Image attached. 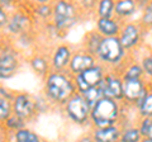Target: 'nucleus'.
Listing matches in <instances>:
<instances>
[{"label":"nucleus","instance_id":"1","mask_svg":"<svg viewBox=\"0 0 152 142\" xmlns=\"http://www.w3.org/2000/svg\"><path fill=\"white\" fill-rule=\"evenodd\" d=\"M76 93L74 78L67 71H51L45 78V95L51 103L64 107Z\"/></svg>","mask_w":152,"mask_h":142},{"label":"nucleus","instance_id":"2","mask_svg":"<svg viewBox=\"0 0 152 142\" xmlns=\"http://www.w3.org/2000/svg\"><path fill=\"white\" fill-rule=\"evenodd\" d=\"M122 116V105L119 102H115L109 98H102L91 108L90 113V123L93 128H104L119 124Z\"/></svg>","mask_w":152,"mask_h":142},{"label":"nucleus","instance_id":"3","mask_svg":"<svg viewBox=\"0 0 152 142\" xmlns=\"http://www.w3.org/2000/svg\"><path fill=\"white\" fill-rule=\"evenodd\" d=\"M80 9L75 3L71 1H60L53 3V13H52V26L57 32H65L71 29L75 24H77L80 18Z\"/></svg>","mask_w":152,"mask_h":142},{"label":"nucleus","instance_id":"4","mask_svg":"<svg viewBox=\"0 0 152 142\" xmlns=\"http://www.w3.org/2000/svg\"><path fill=\"white\" fill-rule=\"evenodd\" d=\"M126 56L127 51L123 48L119 38L118 37H108V38H103L96 59L108 70H114L118 67V65L123 62Z\"/></svg>","mask_w":152,"mask_h":142},{"label":"nucleus","instance_id":"5","mask_svg":"<svg viewBox=\"0 0 152 142\" xmlns=\"http://www.w3.org/2000/svg\"><path fill=\"white\" fill-rule=\"evenodd\" d=\"M64 109L66 116L69 117L70 121L79 126H84L90 123V113H91V108L89 104L85 102V99L80 93H76L72 95L66 104L64 105Z\"/></svg>","mask_w":152,"mask_h":142},{"label":"nucleus","instance_id":"6","mask_svg":"<svg viewBox=\"0 0 152 142\" xmlns=\"http://www.w3.org/2000/svg\"><path fill=\"white\" fill-rule=\"evenodd\" d=\"M108 71L109 70L103 64L98 62L95 66H93V67L85 70L84 72L77 74V75H75V76H72L75 86H76V91L81 94L85 90H88L89 88L99 86V85L102 84L103 79L105 78V75H107Z\"/></svg>","mask_w":152,"mask_h":142},{"label":"nucleus","instance_id":"7","mask_svg":"<svg viewBox=\"0 0 152 142\" xmlns=\"http://www.w3.org/2000/svg\"><path fill=\"white\" fill-rule=\"evenodd\" d=\"M13 114L22 118L27 123L33 119L36 116L37 105L36 99L29 93H17L13 99Z\"/></svg>","mask_w":152,"mask_h":142},{"label":"nucleus","instance_id":"8","mask_svg":"<svg viewBox=\"0 0 152 142\" xmlns=\"http://www.w3.org/2000/svg\"><path fill=\"white\" fill-rule=\"evenodd\" d=\"M100 88L104 98L113 99L119 103L123 102V79L122 75L117 74L115 71H108L100 84Z\"/></svg>","mask_w":152,"mask_h":142},{"label":"nucleus","instance_id":"9","mask_svg":"<svg viewBox=\"0 0 152 142\" xmlns=\"http://www.w3.org/2000/svg\"><path fill=\"white\" fill-rule=\"evenodd\" d=\"M20 67L19 52L13 48H5L0 52V80L13 78Z\"/></svg>","mask_w":152,"mask_h":142},{"label":"nucleus","instance_id":"10","mask_svg":"<svg viewBox=\"0 0 152 142\" xmlns=\"http://www.w3.org/2000/svg\"><path fill=\"white\" fill-rule=\"evenodd\" d=\"M142 28L138 23H132V22H126L122 24L121 33L118 36L119 42L122 43L123 48L127 52L132 51L140 45L142 40Z\"/></svg>","mask_w":152,"mask_h":142},{"label":"nucleus","instance_id":"11","mask_svg":"<svg viewBox=\"0 0 152 142\" xmlns=\"http://www.w3.org/2000/svg\"><path fill=\"white\" fill-rule=\"evenodd\" d=\"M147 86L143 79L138 80H123V100L128 104L138 107V104L146 95Z\"/></svg>","mask_w":152,"mask_h":142},{"label":"nucleus","instance_id":"12","mask_svg":"<svg viewBox=\"0 0 152 142\" xmlns=\"http://www.w3.org/2000/svg\"><path fill=\"white\" fill-rule=\"evenodd\" d=\"M98 62H99L98 59L95 56H93L91 53L86 52L84 48L77 50L72 53V57H71V61L67 67V72L71 76H75V75L81 74L85 70L93 67Z\"/></svg>","mask_w":152,"mask_h":142},{"label":"nucleus","instance_id":"13","mask_svg":"<svg viewBox=\"0 0 152 142\" xmlns=\"http://www.w3.org/2000/svg\"><path fill=\"white\" fill-rule=\"evenodd\" d=\"M74 51L71 46L67 43H60L57 45L51 53L50 57V65L51 71H67L69 64L72 57Z\"/></svg>","mask_w":152,"mask_h":142},{"label":"nucleus","instance_id":"14","mask_svg":"<svg viewBox=\"0 0 152 142\" xmlns=\"http://www.w3.org/2000/svg\"><path fill=\"white\" fill-rule=\"evenodd\" d=\"M32 28V19L31 17L26 14L24 12L17 10L10 13V18H9V23L5 29L8 31L9 34L19 37L24 33H28Z\"/></svg>","mask_w":152,"mask_h":142},{"label":"nucleus","instance_id":"15","mask_svg":"<svg viewBox=\"0 0 152 142\" xmlns=\"http://www.w3.org/2000/svg\"><path fill=\"white\" fill-rule=\"evenodd\" d=\"M123 23L115 18H96V31L103 38L118 37Z\"/></svg>","mask_w":152,"mask_h":142},{"label":"nucleus","instance_id":"16","mask_svg":"<svg viewBox=\"0 0 152 142\" xmlns=\"http://www.w3.org/2000/svg\"><path fill=\"white\" fill-rule=\"evenodd\" d=\"M90 135L94 142H118L121 140L122 126L115 124L104 128H93Z\"/></svg>","mask_w":152,"mask_h":142},{"label":"nucleus","instance_id":"17","mask_svg":"<svg viewBox=\"0 0 152 142\" xmlns=\"http://www.w3.org/2000/svg\"><path fill=\"white\" fill-rule=\"evenodd\" d=\"M138 9V3L134 0H119L114 7V18L119 22L131 18Z\"/></svg>","mask_w":152,"mask_h":142},{"label":"nucleus","instance_id":"18","mask_svg":"<svg viewBox=\"0 0 152 142\" xmlns=\"http://www.w3.org/2000/svg\"><path fill=\"white\" fill-rule=\"evenodd\" d=\"M29 65L32 70L41 78H46L51 72L50 59H47L43 55H33L29 60Z\"/></svg>","mask_w":152,"mask_h":142},{"label":"nucleus","instance_id":"19","mask_svg":"<svg viewBox=\"0 0 152 142\" xmlns=\"http://www.w3.org/2000/svg\"><path fill=\"white\" fill-rule=\"evenodd\" d=\"M102 41H103V37L99 34L96 31H90L89 33H86V36H85V38H84L83 48L86 52H89V53H91L93 56L96 57Z\"/></svg>","mask_w":152,"mask_h":142},{"label":"nucleus","instance_id":"20","mask_svg":"<svg viewBox=\"0 0 152 142\" xmlns=\"http://www.w3.org/2000/svg\"><path fill=\"white\" fill-rule=\"evenodd\" d=\"M9 136L12 138L10 142H43L34 131L29 130L28 127L19 130L14 133H9Z\"/></svg>","mask_w":152,"mask_h":142},{"label":"nucleus","instance_id":"21","mask_svg":"<svg viewBox=\"0 0 152 142\" xmlns=\"http://www.w3.org/2000/svg\"><path fill=\"white\" fill-rule=\"evenodd\" d=\"M114 7L115 3L113 0H100L95 8L98 18H114Z\"/></svg>","mask_w":152,"mask_h":142},{"label":"nucleus","instance_id":"22","mask_svg":"<svg viewBox=\"0 0 152 142\" xmlns=\"http://www.w3.org/2000/svg\"><path fill=\"white\" fill-rule=\"evenodd\" d=\"M142 135L137 126H129L123 128L122 127V135H121V142H141Z\"/></svg>","mask_w":152,"mask_h":142},{"label":"nucleus","instance_id":"23","mask_svg":"<svg viewBox=\"0 0 152 142\" xmlns=\"http://www.w3.org/2000/svg\"><path fill=\"white\" fill-rule=\"evenodd\" d=\"M81 95H83V98L85 99V102L89 104L90 108H93L95 104H96L99 100H100L102 98H104L103 90H102L100 85H99V86L89 88L88 90H85L84 93H81Z\"/></svg>","mask_w":152,"mask_h":142},{"label":"nucleus","instance_id":"24","mask_svg":"<svg viewBox=\"0 0 152 142\" xmlns=\"http://www.w3.org/2000/svg\"><path fill=\"white\" fill-rule=\"evenodd\" d=\"M143 75L145 74L141 67V64L133 62L124 69V71L122 74V79L123 80H138V79H143Z\"/></svg>","mask_w":152,"mask_h":142},{"label":"nucleus","instance_id":"25","mask_svg":"<svg viewBox=\"0 0 152 142\" xmlns=\"http://www.w3.org/2000/svg\"><path fill=\"white\" fill-rule=\"evenodd\" d=\"M138 113L141 118H151L152 119V90H148L138 104Z\"/></svg>","mask_w":152,"mask_h":142},{"label":"nucleus","instance_id":"26","mask_svg":"<svg viewBox=\"0 0 152 142\" xmlns=\"http://www.w3.org/2000/svg\"><path fill=\"white\" fill-rule=\"evenodd\" d=\"M52 13H53V4L43 1V0H39L34 7V14L43 20L52 19Z\"/></svg>","mask_w":152,"mask_h":142},{"label":"nucleus","instance_id":"27","mask_svg":"<svg viewBox=\"0 0 152 142\" xmlns=\"http://www.w3.org/2000/svg\"><path fill=\"white\" fill-rule=\"evenodd\" d=\"M4 127H5V130H7L8 133H14V132H17V131L22 130V128H26V127H27V122L23 121L22 118H19L15 114H12L5 121V123H4Z\"/></svg>","mask_w":152,"mask_h":142},{"label":"nucleus","instance_id":"28","mask_svg":"<svg viewBox=\"0 0 152 142\" xmlns=\"http://www.w3.org/2000/svg\"><path fill=\"white\" fill-rule=\"evenodd\" d=\"M13 114V103L9 99L0 97V123L4 124L5 121Z\"/></svg>","mask_w":152,"mask_h":142},{"label":"nucleus","instance_id":"29","mask_svg":"<svg viewBox=\"0 0 152 142\" xmlns=\"http://www.w3.org/2000/svg\"><path fill=\"white\" fill-rule=\"evenodd\" d=\"M138 24L141 26L142 29H147V28L152 27V1L147 3L143 7V12L141 14V19Z\"/></svg>","mask_w":152,"mask_h":142},{"label":"nucleus","instance_id":"30","mask_svg":"<svg viewBox=\"0 0 152 142\" xmlns=\"http://www.w3.org/2000/svg\"><path fill=\"white\" fill-rule=\"evenodd\" d=\"M152 124V119L151 118H141V121L138 123V130L141 132V135L143 138H146L147 137V133H148V130H150V127Z\"/></svg>","mask_w":152,"mask_h":142},{"label":"nucleus","instance_id":"31","mask_svg":"<svg viewBox=\"0 0 152 142\" xmlns=\"http://www.w3.org/2000/svg\"><path fill=\"white\" fill-rule=\"evenodd\" d=\"M141 67L143 74L147 76H152V56H145L141 61Z\"/></svg>","mask_w":152,"mask_h":142},{"label":"nucleus","instance_id":"32","mask_svg":"<svg viewBox=\"0 0 152 142\" xmlns=\"http://www.w3.org/2000/svg\"><path fill=\"white\" fill-rule=\"evenodd\" d=\"M9 18H10V13L5 8L0 5V28H7L9 23Z\"/></svg>","mask_w":152,"mask_h":142},{"label":"nucleus","instance_id":"33","mask_svg":"<svg viewBox=\"0 0 152 142\" xmlns=\"http://www.w3.org/2000/svg\"><path fill=\"white\" fill-rule=\"evenodd\" d=\"M75 142H94V140H93L91 135L88 133V135H84V136H81L79 140H76Z\"/></svg>","mask_w":152,"mask_h":142},{"label":"nucleus","instance_id":"34","mask_svg":"<svg viewBox=\"0 0 152 142\" xmlns=\"http://www.w3.org/2000/svg\"><path fill=\"white\" fill-rule=\"evenodd\" d=\"M8 132H7V130H5V127H4V124H1L0 123V141H3L4 138H7L8 137Z\"/></svg>","mask_w":152,"mask_h":142},{"label":"nucleus","instance_id":"35","mask_svg":"<svg viewBox=\"0 0 152 142\" xmlns=\"http://www.w3.org/2000/svg\"><path fill=\"white\" fill-rule=\"evenodd\" d=\"M146 138H148L150 141H152V124H151V127H150L148 133H147V137H146Z\"/></svg>","mask_w":152,"mask_h":142},{"label":"nucleus","instance_id":"36","mask_svg":"<svg viewBox=\"0 0 152 142\" xmlns=\"http://www.w3.org/2000/svg\"><path fill=\"white\" fill-rule=\"evenodd\" d=\"M0 142H10V141H9V135H8V137H7V138H4L3 141H0Z\"/></svg>","mask_w":152,"mask_h":142},{"label":"nucleus","instance_id":"37","mask_svg":"<svg viewBox=\"0 0 152 142\" xmlns=\"http://www.w3.org/2000/svg\"><path fill=\"white\" fill-rule=\"evenodd\" d=\"M141 142H152V141H150L148 138H142V141Z\"/></svg>","mask_w":152,"mask_h":142},{"label":"nucleus","instance_id":"38","mask_svg":"<svg viewBox=\"0 0 152 142\" xmlns=\"http://www.w3.org/2000/svg\"><path fill=\"white\" fill-rule=\"evenodd\" d=\"M118 142H121V141H118Z\"/></svg>","mask_w":152,"mask_h":142}]
</instances>
